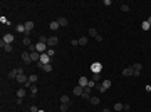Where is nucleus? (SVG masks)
Wrapping results in <instances>:
<instances>
[{"instance_id": "f257e3e1", "label": "nucleus", "mask_w": 151, "mask_h": 112, "mask_svg": "<svg viewBox=\"0 0 151 112\" xmlns=\"http://www.w3.org/2000/svg\"><path fill=\"white\" fill-rule=\"evenodd\" d=\"M101 70H102V64H101V62L91 64V72H92V74H101Z\"/></svg>"}, {"instance_id": "f03ea898", "label": "nucleus", "mask_w": 151, "mask_h": 112, "mask_svg": "<svg viewBox=\"0 0 151 112\" xmlns=\"http://www.w3.org/2000/svg\"><path fill=\"white\" fill-rule=\"evenodd\" d=\"M35 50L39 52V54H45L47 52V44H42V42L35 44Z\"/></svg>"}, {"instance_id": "7ed1b4c3", "label": "nucleus", "mask_w": 151, "mask_h": 112, "mask_svg": "<svg viewBox=\"0 0 151 112\" xmlns=\"http://www.w3.org/2000/svg\"><path fill=\"white\" fill-rule=\"evenodd\" d=\"M57 42H59L57 37H49V40H47V47H49V49H54L55 45H57Z\"/></svg>"}, {"instance_id": "20e7f679", "label": "nucleus", "mask_w": 151, "mask_h": 112, "mask_svg": "<svg viewBox=\"0 0 151 112\" xmlns=\"http://www.w3.org/2000/svg\"><path fill=\"white\" fill-rule=\"evenodd\" d=\"M13 39H15L13 33H10V32H9V33H5V35H4L2 42H4V44H12V42H13Z\"/></svg>"}, {"instance_id": "39448f33", "label": "nucleus", "mask_w": 151, "mask_h": 112, "mask_svg": "<svg viewBox=\"0 0 151 112\" xmlns=\"http://www.w3.org/2000/svg\"><path fill=\"white\" fill-rule=\"evenodd\" d=\"M22 62H24L25 65H29V64L32 62V59H30V54H29V52H22Z\"/></svg>"}, {"instance_id": "423d86ee", "label": "nucleus", "mask_w": 151, "mask_h": 112, "mask_svg": "<svg viewBox=\"0 0 151 112\" xmlns=\"http://www.w3.org/2000/svg\"><path fill=\"white\" fill-rule=\"evenodd\" d=\"M17 82L18 84H27L29 82V77L25 75V74H18V75H17Z\"/></svg>"}, {"instance_id": "0eeeda50", "label": "nucleus", "mask_w": 151, "mask_h": 112, "mask_svg": "<svg viewBox=\"0 0 151 112\" xmlns=\"http://www.w3.org/2000/svg\"><path fill=\"white\" fill-rule=\"evenodd\" d=\"M50 60H52V59L49 57L47 54H40V60H39V62H42V64L45 65V64H50Z\"/></svg>"}, {"instance_id": "6e6552de", "label": "nucleus", "mask_w": 151, "mask_h": 112, "mask_svg": "<svg viewBox=\"0 0 151 112\" xmlns=\"http://www.w3.org/2000/svg\"><path fill=\"white\" fill-rule=\"evenodd\" d=\"M141 69H143V65H141L139 62L133 65V70H134V75H136V77H138V75H139V74H141Z\"/></svg>"}, {"instance_id": "1a4fd4ad", "label": "nucleus", "mask_w": 151, "mask_h": 112, "mask_svg": "<svg viewBox=\"0 0 151 112\" xmlns=\"http://www.w3.org/2000/svg\"><path fill=\"white\" fill-rule=\"evenodd\" d=\"M24 27H25V33L29 35V33H30V30L34 29V22H30V20H29V22H25V24H24Z\"/></svg>"}, {"instance_id": "9d476101", "label": "nucleus", "mask_w": 151, "mask_h": 112, "mask_svg": "<svg viewBox=\"0 0 151 112\" xmlns=\"http://www.w3.org/2000/svg\"><path fill=\"white\" fill-rule=\"evenodd\" d=\"M123 75H134V70H133V67H126L124 70H123Z\"/></svg>"}, {"instance_id": "9b49d317", "label": "nucleus", "mask_w": 151, "mask_h": 112, "mask_svg": "<svg viewBox=\"0 0 151 112\" xmlns=\"http://www.w3.org/2000/svg\"><path fill=\"white\" fill-rule=\"evenodd\" d=\"M82 99H91V87H84V92H82Z\"/></svg>"}, {"instance_id": "f8f14e48", "label": "nucleus", "mask_w": 151, "mask_h": 112, "mask_svg": "<svg viewBox=\"0 0 151 112\" xmlns=\"http://www.w3.org/2000/svg\"><path fill=\"white\" fill-rule=\"evenodd\" d=\"M82 92H84V87H81V85L74 87V95H82Z\"/></svg>"}, {"instance_id": "ddd939ff", "label": "nucleus", "mask_w": 151, "mask_h": 112, "mask_svg": "<svg viewBox=\"0 0 151 112\" xmlns=\"http://www.w3.org/2000/svg\"><path fill=\"white\" fill-rule=\"evenodd\" d=\"M30 59H32V62L34 60H40V54L39 52H30Z\"/></svg>"}, {"instance_id": "4468645a", "label": "nucleus", "mask_w": 151, "mask_h": 112, "mask_svg": "<svg viewBox=\"0 0 151 112\" xmlns=\"http://www.w3.org/2000/svg\"><path fill=\"white\" fill-rule=\"evenodd\" d=\"M17 97L18 99H22V97H25V87H20L17 90Z\"/></svg>"}, {"instance_id": "2eb2a0df", "label": "nucleus", "mask_w": 151, "mask_h": 112, "mask_svg": "<svg viewBox=\"0 0 151 112\" xmlns=\"http://www.w3.org/2000/svg\"><path fill=\"white\" fill-rule=\"evenodd\" d=\"M57 22H59L61 27H66V25H67V18H66V17H59V18H57Z\"/></svg>"}, {"instance_id": "dca6fc26", "label": "nucleus", "mask_w": 151, "mask_h": 112, "mask_svg": "<svg viewBox=\"0 0 151 112\" xmlns=\"http://www.w3.org/2000/svg\"><path fill=\"white\" fill-rule=\"evenodd\" d=\"M87 84H89V80H87L86 77H81V79H79V85H81V87H87Z\"/></svg>"}, {"instance_id": "f3484780", "label": "nucleus", "mask_w": 151, "mask_h": 112, "mask_svg": "<svg viewBox=\"0 0 151 112\" xmlns=\"http://www.w3.org/2000/svg\"><path fill=\"white\" fill-rule=\"evenodd\" d=\"M61 104H71L69 95H61Z\"/></svg>"}, {"instance_id": "a211bd4d", "label": "nucleus", "mask_w": 151, "mask_h": 112, "mask_svg": "<svg viewBox=\"0 0 151 112\" xmlns=\"http://www.w3.org/2000/svg\"><path fill=\"white\" fill-rule=\"evenodd\" d=\"M61 25H59V22L57 20H54V22H50V30H57Z\"/></svg>"}, {"instance_id": "6ab92c4d", "label": "nucleus", "mask_w": 151, "mask_h": 112, "mask_svg": "<svg viewBox=\"0 0 151 112\" xmlns=\"http://www.w3.org/2000/svg\"><path fill=\"white\" fill-rule=\"evenodd\" d=\"M89 102H91L92 105H98V104H99V99H98L96 95H91V99H89Z\"/></svg>"}, {"instance_id": "aec40b11", "label": "nucleus", "mask_w": 151, "mask_h": 112, "mask_svg": "<svg viewBox=\"0 0 151 112\" xmlns=\"http://www.w3.org/2000/svg\"><path fill=\"white\" fill-rule=\"evenodd\" d=\"M89 35H91V37H94V39H96V37H98V30L94 29V27H91V29H89Z\"/></svg>"}, {"instance_id": "412c9836", "label": "nucleus", "mask_w": 151, "mask_h": 112, "mask_svg": "<svg viewBox=\"0 0 151 112\" xmlns=\"http://www.w3.org/2000/svg\"><path fill=\"white\" fill-rule=\"evenodd\" d=\"M123 109H124V104H121V102L114 104V110H116V112H119V110H123Z\"/></svg>"}, {"instance_id": "4be33fe9", "label": "nucleus", "mask_w": 151, "mask_h": 112, "mask_svg": "<svg viewBox=\"0 0 151 112\" xmlns=\"http://www.w3.org/2000/svg\"><path fill=\"white\" fill-rule=\"evenodd\" d=\"M17 75H18V72H17V69H13V70H10V72H9V77H10V79H15Z\"/></svg>"}, {"instance_id": "5701e85b", "label": "nucleus", "mask_w": 151, "mask_h": 112, "mask_svg": "<svg viewBox=\"0 0 151 112\" xmlns=\"http://www.w3.org/2000/svg\"><path fill=\"white\" fill-rule=\"evenodd\" d=\"M37 80H39V77H37V75H35V74H32V75L29 77V82H30V84H35Z\"/></svg>"}, {"instance_id": "b1692460", "label": "nucleus", "mask_w": 151, "mask_h": 112, "mask_svg": "<svg viewBox=\"0 0 151 112\" xmlns=\"http://www.w3.org/2000/svg\"><path fill=\"white\" fill-rule=\"evenodd\" d=\"M92 80H94V82L98 84V82L101 80V74H92Z\"/></svg>"}, {"instance_id": "393cba45", "label": "nucleus", "mask_w": 151, "mask_h": 112, "mask_svg": "<svg viewBox=\"0 0 151 112\" xmlns=\"http://www.w3.org/2000/svg\"><path fill=\"white\" fill-rule=\"evenodd\" d=\"M141 29H143V30H149V29H151V25H149V24H148V22L144 20V22L141 24Z\"/></svg>"}, {"instance_id": "a878e982", "label": "nucleus", "mask_w": 151, "mask_h": 112, "mask_svg": "<svg viewBox=\"0 0 151 112\" xmlns=\"http://www.w3.org/2000/svg\"><path fill=\"white\" fill-rule=\"evenodd\" d=\"M69 107H71V104H61V112H66V110H69Z\"/></svg>"}, {"instance_id": "bb28decb", "label": "nucleus", "mask_w": 151, "mask_h": 112, "mask_svg": "<svg viewBox=\"0 0 151 112\" xmlns=\"http://www.w3.org/2000/svg\"><path fill=\"white\" fill-rule=\"evenodd\" d=\"M17 33H25V27L24 25H17Z\"/></svg>"}, {"instance_id": "cd10ccee", "label": "nucleus", "mask_w": 151, "mask_h": 112, "mask_svg": "<svg viewBox=\"0 0 151 112\" xmlns=\"http://www.w3.org/2000/svg\"><path fill=\"white\" fill-rule=\"evenodd\" d=\"M22 44H24V45H27V47H30V45H32V44H30V39H29V37H24Z\"/></svg>"}, {"instance_id": "c85d7f7f", "label": "nucleus", "mask_w": 151, "mask_h": 112, "mask_svg": "<svg viewBox=\"0 0 151 112\" xmlns=\"http://www.w3.org/2000/svg\"><path fill=\"white\" fill-rule=\"evenodd\" d=\"M47 40H49V37H45V35H40L39 37V42H42V44H47Z\"/></svg>"}, {"instance_id": "c756f323", "label": "nucleus", "mask_w": 151, "mask_h": 112, "mask_svg": "<svg viewBox=\"0 0 151 112\" xmlns=\"http://www.w3.org/2000/svg\"><path fill=\"white\" fill-rule=\"evenodd\" d=\"M87 44V37H81L79 39V45H86Z\"/></svg>"}, {"instance_id": "7c9ffc66", "label": "nucleus", "mask_w": 151, "mask_h": 112, "mask_svg": "<svg viewBox=\"0 0 151 112\" xmlns=\"http://www.w3.org/2000/svg\"><path fill=\"white\" fill-rule=\"evenodd\" d=\"M42 70H44V72H50V70H52V65H50V64H45Z\"/></svg>"}, {"instance_id": "2f4dec72", "label": "nucleus", "mask_w": 151, "mask_h": 112, "mask_svg": "<svg viewBox=\"0 0 151 112\" xmlns=\"http://www.w3.org/2000/svg\"><path fill=\"white\" fill-rule=\"evenodd\" d=\"M47 55H49V57H54V54H55V50L54 49H47V52H45Z\"/></svg>"}, {"instance_id": "473e14b6", "label": "nucleus", "mask_w": 151, "mask_h": 112, "mask_svg": "<svg viewBox=\"0 0 151 112\" xmlns=\"http://www.w3.org/2000/svg\"><path fill=\"white\" fill-rule=\"evenodd\" d=\"M121 12H129V5L123 4V5H121Z\"/></svg>"}, {"instance_id": "72a5a7b5", "label": "nucleus", "mask_w": 151, "mask_h": 112, "mask_svg": "<svg viewBox=\"0 0 151 112\" xmlns=\"http://www.w3.org/2000/svg\"><path fill=\"white\" fill-rule=\"evenodd\" d=\"M30 94H32V95L37 94V87H35V85H30Z\"/></svg>"}, {"instance_id": "f704fd0d", "label": "nucleus", "mask_w": 151, "mask_h": 112, "mask_svg": "<svg viewBox=\"0 0 151 112\" xmlns=\"http://www.w3.org/2000/svg\"><path fill=\"white\" fill-rule=\"evenodd\" d=\"M87 87H91V89H94V87H96V82H94L92 79L89 80V84H87Z\"/></svg>"}, {"instance_id": "c9c22d12", "label": "nucleus", "mask_w": 151, "mask_h": 112, "mask_svg": "<svg viewBox=\"0 0 151 112\" xmlns=\"http://www.w3.org/2000/svg\"><path fill=\"white\" fill-rule=\"evenodd\" d=\"M30 112H39V109H37V105H30Z\"/></svg>"}, {"instance_id": "e433bc0d", "label": "nucleus", "mask_w": 151, "mask_h": 112, "mask_svg": "<svg viewBox=\"0 0 151 112\" xmlns=\"http://www.w3.org/2000/svg\"><path fill=\"white\" fill-rule=\"evenodd\" d=\"M0 22H2V24H9V22H7V18H5V17H0Z\"/></svg>"}, {"instance_id": "4c0bfd02", "label": "nucleus", "mask_w": 151, "mask_h": 112, "mask_svg": "<svg viewBox=\"0 0 151 112\" xmlns=\"http://www.w3.org/2000/svg\"><path fill=\"white\" fill-rule=\"evenodd\" d=\"M96 40H98V42H102V35H99V33H98V37H96Z\"/></svg>"}, {"instance_id": "58836bf2", "label": "nucleus", "mask_w": 151, "mask_h": 112, "mask_svg": "<svg viewBox=\"0 0 151 112\" xmlns=\"http://www.w3.org/2000/svg\"><path fill=\"white\" fill-rule=\"evenodd\" d=\"M129 109H131V105H129V104H124V109H123V110H129Z\"/></svg>"}, {"instance_id": "ea45409f", "label": "nucleus", "mask_w": 151, "mask_h": 112, "mask_svg": "<svg viewBox=\"0 0 151 112\" xmlns=\"http://www.w3.org/2000/svg\"><path fill=\"white\" fill-rule=\"evenodd\" d=\"M146 22H148V24L151 25V17H148V18H146Z\"/></svg>"}, {"instance_id": "a19ab883", "label": "nucleus", "mask_w": 151, "mask_h": 112, "mask_svg": "<svg viewBox=\"0 0 151 112\" xmlns=\"http://www.w3.org/2000/svg\"><path fill=\"white\" fill-rule=\"evenodd\" d=\"M102 112H111V110H109V109H104V110H102Z\"/></svg>"}, {"instance_id": "79ce46f5", "label": "nucleus", "mask_w": 151, "mask_h": 112, "mask_svg": "<svg viewBox=\"0 0 151 112\" xmlns=\"http://www.w3.org/2000/svg\"><path fill=\"white\" fill-rule=\"evenodd\" d=\"M124 112H129V110H124Z\"/></svg>"}, {"instance_id": "37998d69", "label": "nucleus", "mask_w": 151, "mask_h": 112, "mask_svg": "<svg viewBox=\"0 0 151 112\" xmlns=\"http://www.w3.org/2000/svg\"><path fill=\"white\" fill-rule=\"evenodd\" d=\"M39 112H44V110H39Z\"/></svg>"}]
</instances>
